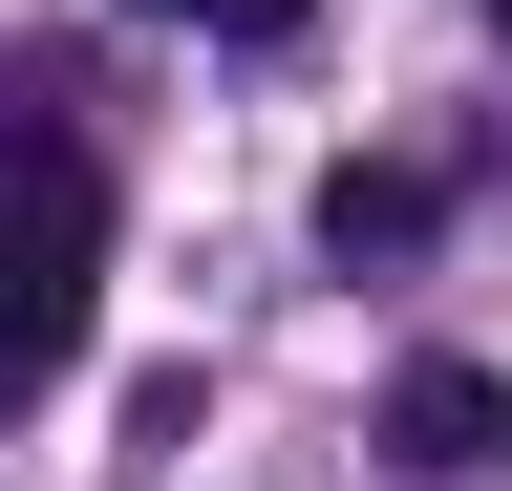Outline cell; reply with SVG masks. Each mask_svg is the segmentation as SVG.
Wrapping results in <instances>:
<instances>
[{"instance_id": "4", "label": "cell", "mask_w": 512, "mask_h": 491, "mask_svg": "<svg viewBox=\"0 0 512 491\" xmlns=\"http://www.w3.org/2000/svg\"><path fill=\"white\" fill-rule=\"evenodd\" d=\"M128 22H192V43H299V0H128Z\"/></svg>"}, {"instance_id": "5", "label": "cell", "mask_w": 512, "mask_h": 491, "mask_svg": "<svg viewBox=\"0 0 512 491\" xmlns=\"http://www.w3.org/2000/svg\"><path fill=\"white\" fill-rule=\"evenodd\" d=\"M491 22H512V0H491Z\"/></svg>"}, {"instance_id": "1", "label": "cell", "mask_w": 512, "mask_h": 491, "mask_svg": "<svg viewBox=\"0 0 512 491\" xmlns=\"http://www.w3.org/2000/svg\"><path fill=\"white\" fill-rule=\"evenodd\" d=\"M86 299H107V171L22 150L0 171V385H64L86 363Z\"/></svg>"}, {"instance_id": "3", "label": "cell", "mask_w": 512, "mask_h": 491, "mask_svg": "<svg viewBox=\"0 0 512 491\" xmlns=\"http://www.w3.org/2000/svg\"><path fill=\"white\" fill-rule=\"evenodd\" d=\"M320 257H427V171H320Z\"/></svg>"}, {"instance_id": "2", "label": "cell", "mask_w": 512, "mask_h": 491, "mask_svg": "<svg viewBox=\"0 0 512 491\" xmlns=\"http://www.w3.org/2000/svg\"><path fill=\"white\" fill-rule=\"evenodd\" d=\"M384 449L427 491H470V470H512V385L491 363H406V385H384Z\"/></svg>"}]
</instances>
